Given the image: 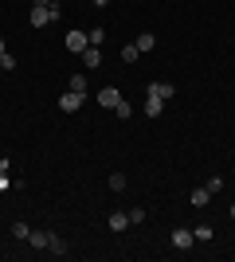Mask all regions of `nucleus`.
<instances>
[{
  "instance_id": "6",
  "label": "nucleus",
  "mask_w": 235,
  "mask_h": 262,
  "mask_svg": "<svg viewBox=\"0 0 235 262\" xmlns=\"http://www.w3.org/2000/svg\"><path fill=\"white\" fill-rule=\"evenodd\" d=\"M67 51H87V32H67Z\"/></svg>"
},
{
  "instance_id": "1",
  "label": "nucleus",
  "mask_w": 235,
  "mask_h": 262,
  "mask_svg": "<svg viewBox=\"0 0 235 262\" xmlns=\"http://www.w3.org/2000/svg\"><path fill=\"white\" fill-rule=\"evenodd\" d=\"M145 94H149V98H161V102H168L173 94H177V90H173V82H149V86H145Z\"/></svg>"
},
{
  "instance_id": "9",
  "label": "nucleus",
  "mask_w": 235,
  "mask_h": 262,
  "mask_svg": "<svg viewBox=\"0 0 235 262\" xmlns=\"http://www.w3.org/2000/svg\"><path fill=\"white\" fill-rule=\"evenodd\" d=\"M44 24H55V20H51V8H47V4H44V8H32V28H44Z\"/></svg>"
},
{
  "instance_id": "8",
  "label": "nucleus",
  "mask_w": 235,
  "mask_h": 262,
  "mask_svg": "<svg viewBox=\"0 0 235 262\" xmlns=\"http://www.w3.org/2000/svg\"><path fill=\"white\" fill-rule=\"evenodd\" d=\"M134 43H137V51H141V55H149V51L157 47V35H153V32H141V35L134 39Z\"/></svg>"
},
{
  "instance_id": "2",
  "label": "nucleus",
  "mask_w": 235,
  "mask_h": 262,
  "mask_svg": "<svg viewBox=\"0 0 235 262\" xmlns=\"http://www.w3.org/2000/svg\"><path fill=\"white\" fill-rule=\"evenodd\" d=\"M192 243H196V235H192L188 227H177V231H173V247H177V251H188Z\"/></svg>"
},
{
  "instance_id": "13",
  "label": "nucleus",
  "mask_w": 235,
  "mask_h": 262,
  "mask_svg": "<svg viewBox=\"0 0 235 262\" xmlns=\"http://www.w3.org/2000/svg\"><path fill=\"white\" fill-rule=\"evenodd\" d=\"M192 208H204V204H208V200H212V192H208V188H196V192H192Z\"/></svg>"
},
{
  "instance_id": "22",
  "label": "nucleus",
  "mask_w": 235,
  "mask_h": 262,
  "mask_svg": "<svg viewBox=\"0 0 235 262\" xmlns=\"http://www.w3.org/2000/svg\"><path fill=\"white\" fill-rule=\"evenodd\" d=\"M114 110H118V118H122V121H125V118H130V114H134V106H130V102H125V98H122V102H118V106H114Z\"/></svg>"
},
{
  "instance_id": "19",
  "label": "nucleus",
  "mask_w": 235,
  "mask_h": 262,
  "mask_svg": "<svg viewBox=\"0 0 235 262\" xmlns=\"http://www.w3.org/2000/svg\"><path fill=\"white\" fill-rule=\"evenodd\" d=\"M125 215H130V227H134V223H145V208H130Z\"/></svg>"
},
{
  "instance_id": "17",
  "label": "nucleus",
  "mask_w": 235,
  "mask_h": 262,
  "mask_svg": "<svg viewBox=\"0 0 235 262\" xmlns=\"http://www.w3.org/2000/svg\"><path fill=\"white\" fill-rule=\"evenodd\" d=\"M71 90H75V94H82V90H87V75H71V82H67Z\"/></svg>"
},
{
  "instance_id": "23",
  "label": "nucleus",
  "mask_w": 235,
  "mask_h": 262,
  "mask_svg": "<svg viewBox=\"0 0 235 262\" xmlns=\"http://www.w3.org/2000/svg\"><path fill=\"white\" fill-rule=\"evenodd\" d=\"M8 188H12V180H8L4 172H0V192H8Z\"/></svg>"
},
{
  "instance_id": "25",
  "label": "nucleus",
  "mask_w": 235,
  "mask_h": 262,
  "mask_svg": "<svg viewBox=\"0 0 235 262\" xmlns=\"http://www.w3.org/2000/svg\"><path fill=\"white\" fill-rule=\"evenodd\" d=\"M90 4H98V8H106V4H110V0H90Z\"/></svg>"
},
{
  "instance_id": "10",
  "label": "nucleus",
  "mask_w": 235,
  "mask_h": 262,
  "mask_svg": "<svg viewBox=\"0 0 235 262\" xmlns=\"http://www.w3.org/2000/svg\"><path fill=\"white\" fill-rule=\"evenodd\" d=\"M28 243H32L35 251H47V243H51V231H32V235H28Z\"/></svg>"
},
{
  "instance_id": "21",
  "label": "nucleus",
  "mask_w": 235,
  "mask_h": 262,
  "mask_svg": "<svg viewBox=\"0 0 235 262\" xmlns=\"http://www.w3.org/2000/svg\"><path fill=\"white\" fill-rule=\"evenodd\" d=\"M0 67H4V71H16V55L4 51V55H0Z\"/></svg>"
},
{
  "instance_id": "18",
  "label": "nucleus",
  "mask_w": 235,
  "mask_h": 262,
  "mask_svg": "<svg viewBox=\"0 0 235 262\" xmlns=\"http://www.w3.org/2000/svg\"><path fill=\"white\" fill-rule=\"evenodd\" d=\"M110 192H118V196L125 192V176H122V172H114V176H110Z\"/></svg>"
},
{
  "instance_id": "27",
  "label": "nucleus",
  "mask_w": 235,
  "mask_h": 262,
  "mask_svg": "<svg viewBox=\"0 0 235 262\" xmlns=\"http://www.w3.org/2000/svg\"><path fill=\"white\" fill-rule=\"evenodd\" d=\"M231 219H235V204H231Z\"/></svg>"
},
{
  "instance_id": "11",
  "label": "nucleus",
  "mask_w": 235,
  "mask_h": 262,
  "mask_svg": "<svg viewBox=\"0 0 235 262\" xmlns=\"http://www.w3.org/2000/svg\"><path fill=\"white\" fill-rule=\"evenodd\" d=\"M161 114H165V102H161V98H149V94H145V118H161Z\"/></svg>"
},
{
  "instance_id": "15",
  "label": "nucleus",
  "mask_w": 235,
  "mask_h": 262,
  "mask_svg": "<svg viewBox=\"0 0 235 262\" xmlns=\"http://www.w3.org/2000/svg\"><path fill=\"white\" fill-rule=\"evenodd\" d=\"M137 55H141V51H137V43H125L122 47V63H137Z\"/></svg>"
},
{
  "instance_id": "7",
  "label": "nucleus",
  "mask_w": 235,
  "mask_h": 262,
  "mask_svg": "<svg viewBox=\"0 0 235 262\" xmlns=\"http://www.w3.org/2000/svg\"><path fill=\"white\" fill-rule=\"evenodd\" d=\"M82 63H87V71L102 67V47H90V43H87V51H82Z\"/></svg>"
},
{
  "instance_id": "14",
  "label": "nucleus",
  "mask_w": 235,
  "mask_h": 262,
  "mask_svg": "<svg viewBox=\"0 0 235 262\" xmlns=\"http://www.w3.org/2000/svg\"><path fill=\"white\" fill-rule=\"evenodd\" d=\"M47 251H51V254H67V239H63V235H51Z\"/></svg>"
},
{
  "instance_id": "3",
  "label": "nucleus",
  "mask_w": 235,
  "mask_h": 262,
  "mask_svg": "<svg viewBox=\"0 0 235 262\" xmlns=\"http://www.w3.org/2000/svg\"><path fill=\"white\" fill-rule=\"evenodd\" d=\"M78 106H82V94H75V90H67V94L59 98V110H63V114H75Z\"/></svg>"
},
{
  "instance_id": "26",
  "label": "nucleus",
  "mask_w": 235,
  "mask_h": 262,
  "mask_svg": "<svg viewBox=\"0 0 235 262\" xmlns=\"http://www.w3.org/2000/svg\"><path fill=\"white\" fill-rule=\"evenodd\" d=\"M4 51H8V47H4V35H0V55H4Z\"/></svg>"
},
{
  "instance_id": "12",
  "label": "nucleus",
  "mask_w": 235,
  "mask_h": 262,
  "mask_svg": "<svg viewBox=\"0 0 235 262\" xmlns=\"http://www.w3.org/2000/svg\"><path fill=\"white\" fill-rule=\"evenodd\" d=\"M87 43L90 47H102V43H106V28H90V32H87Z\"/></svg>"
},
{
  "instance_id": "5",
  "label": "nucleus",
  "mask_w": 235,
  "mask_h": 262,
  "mask_svg": "<svg viewBox=\"0 0 235 262\" xmlns=\"http://www.w3.org/2000/svg\"><path fill=\"white\" fill-rule=\"evenodd\" d=\"M98 102H102V106H106V110H114V106H118V102H122V94H118V90H114V86H102V90H98Z\"/></svg>"
},
{
  "instance_id": "20",
  "label": "nucleus",
  "mask_w": 235,
  "mask_h": 262,
  "mask_svg": "<svg viewBox=\"0 0 235 262\" xmlns=\"http://www.w3.org/2000/svg\"><path fill=\"white\" fill-rule=\"evenodd\" d=\"M12 235H16V239H28V235H32V227H28V223H12Z\"/></svg>"
},
{
  "instance_id": "24",
  "label": "nucleus",
  "mask_w": 235,
  "mask_h": 262,
  "mask_svg": "<svg viewBox=\"0 0 235 262\" xmlns=\"http://www.w3.org/2000/svg\"><path fill=\"white\" fill-rule=\"evenodd\" d=\"M44 4H51V0H32V8H44Z\"/></svg>"
},
{
  "instance_id": "4",
  "label": "nucleus",
  "mask_w": 235,
  "mask_h": 262,
  "mask_svg": "<svg viewBox=\"0 0 235 262\" xmlns=\"http://www.w3.org/2000/svg\"><path fill=\"white\" fill-rule=\"evenodd\" d=\"M106 227H110V231H114V235H122V231H125V227H130V215H125V211H114V215H110V219H106Z\"/></svg>"
},
{
  "instance_id": "16",
  "label": "nucleus",
  "mask_w": 235,
  "mask_h": 262,
  "mask_svg": "<svg viewBox=\"0 0 235 262\" xmlns=\"http://www.w3.org/2000/svg\"><path fill=\"white\" fill-rule=\"evenodd\" d=\"M192 235H196V243H208V239H212V227L200 223V227H192Z\"/></svg>"
}]
</instances>
